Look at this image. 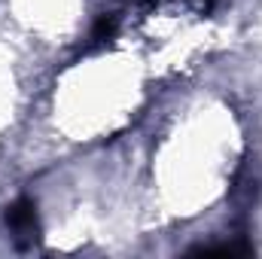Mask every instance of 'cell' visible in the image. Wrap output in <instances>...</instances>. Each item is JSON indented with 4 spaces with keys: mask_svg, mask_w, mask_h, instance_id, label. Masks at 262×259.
I'll return each mask as SVG.
<instances>
[{
    "mask_svg": "<svg viewBox=\"0 0 262 259\" xmlns=\"http://www.w3.org/2000/svg\"><path fill=\"white\" fill-rule=\"evenodd\" d=\"M6 226L15 232L18 244H34V241H37V232H40L34 201H31V198H18V201H12V204L6 207Z\"/></svg>",
    "mask_w": 262,
    "mask_h": 259,
    "instance_id": "1",
    "label": "cell"
},
{
    "mask_svg": "<svg viewBox=\"0 0 262 259\" xmlns=\"http://www.w3.org/2000/svg\"><path fill=\"white\" fill-rule=\"evenodd\" d=\"M113 37H116V18H113V15H101L98 25L92 28V43H95V46H104V43H110Z\"/></svg>",
    "mask_w": 262,
    "mask_h": 259,
    "instance_id": "2",
    "label": "cell"
}]
</instances>
